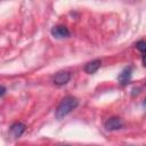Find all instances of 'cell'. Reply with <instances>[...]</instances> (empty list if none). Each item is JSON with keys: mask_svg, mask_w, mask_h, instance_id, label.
Returning <instances> with one entry per match:
<instances>
[{"mask_svg": "<svg viewBox=\"0 0 146 146\" xmlns=\"http://www.w3.org/2000/svg\"><path fill=\"white\" fill-rule=\"evenodd\" d=\"M79 102L75 97L73 96H66L62 99V102L59 103L57 110H56V116L57 119H63L64 116H66L67 114H70L76 106H78Z\"/></svg>", "mask_w": 146, "mask_h": 146, "instance_id": "6da1fadb", "label": "cell"}, {"mask_svg": "<svg viewBox=\"0 0 146 146\" xmlns=\"http://www.w3.org/2000/svg\"><path fill=\"white\" fill-rule=\"evenodd\" d=\"M71 80V73L67 71H60L57 72L52 79V82L57 86H64Z\"/></svg>", "mask_w": 146, "mask_h": 146, "instance_id": "7a4b0ae2", "label": "cell"}, {"mask_svg": "<svg viewBox=\"0 0 146 146\" xmlns=\"http://www.w3.org/2000/svg\"><path fill=\"white\" fill-rule=\"evenodd\" d=\"M51 34L56 39H64L70 36V31L66 26L64 25H56L51 29Z\"/></svg>", "mask_w": 146, "mask_h": 146, "instance_id": "3957f363", "label": "cell"}, {"mask_svg": "<svg viewBox=\"0 0 146 146\" xmlns=\"http://www.w3.org/2000/svg\"><path fill=\"white\" fill-rule=\"evenodd\" d=\"M131 75H132V67L131 66H127L122 70V72L119 74L117 80L122 86H125L130 82L131 80Z\"/></svg>", "mask_w": 146, "mask_h": 146, "instance_id": "277c9868", "label": "cell"}, {"mask_svg": "<svg viewBox=\"0 0 146 146\" xmlns=\"http://www.w3.org/2000/svg\"><path fill=\"white\" fill-rule=\"evenodd\" d=\"M122 127H123V122L120 117H110L105 122V128H106V130H110V131L119 130Z\"/></svg>", "mask_w": 146, "mask_h": 146, "instance_id": "5b68a950", "label": "cell"}, {"mask_svg": "<svg viewBox=\"0 0 146 146\" xmlns=\"http://www.w3.org/2000/svg\"><path fill=\"white\" fill-rule=\"evenodd\" d=\"M25 124L22 123V122H16L14 124H11L10 127V133L14 138H18L23 135V132L25 131Z\"/></svg>", "mask_w": 146, "mask_h": 146, "instance_id": "8992f818", "label": "cell"}, {"mask_svg": "<svg viewBox=\"0 0 146 146\" xmlns=\"http://www.w3.org/2000/svg\"><path fill=\"white\" fill-rule=\"evenodd\" d=\"M100 65H102V62L99 59H94V60H91V62H89V63L86 64L84 72L88 73V74H94L95 72L98 71V68L100 67Z\"/></svg>", "mask_w": 146, "mask_h": 146, "instance_id": "52a82bcc", "label": "cell"}, {"mask_svg": "<svg viewBox=\"0 0 146 146\" xmlns=\"http://www.w3.org/2000/svg\"><path fill=\"white\" fill-rule=\"evenodd\" d=\"M136 47H137V49H138L139 51L146 54V41H143V40L138 41V42L136 43Z\"/></svg>", "mask_w": 146, "mask_h": 146, "instance_id": "ba28073f", "label": "cell"}, {"mask_svg": "<svg viewBox=\"0 0 146 146\" xmlns=\"http://www.w3.org/2000/svg\"><path fill=\"white\" fill-rule=\"evenodd\" d=\"M5 94H6V88L2 86V87H1V97H3Z\"/></svg>", "mask_w": 146, "mask_h": 146, "instance_id": "9c48e42d", "label": "cell"}, {"mask_svg": "<svg viewBox=\"0 0 146 146\" xmlns=\"http://www.w3.org/2000/svg\"><path fill=\"white\" fill-rule=\"evenodd\" d=\"M143 64L146 67V55H144V57H143Z\"/></svg>", "mask_w": 146, "mask_h": 146, "instance_id": "30bf717a", "label": "cell"}, {"mask_svg": "<svg viewBox=\"0 0 146 146\" xmlns=\"http://www.w3.org/2000/svg\"><path fill=\"white\" fill-rule=\"evenodd\" d=\"M145 105H146V102H145Z\"/></svg>", "mask_w": 146, "mask_h": 146, "instance_id": "8fae6325", "label": "cell"}]
</instances>
